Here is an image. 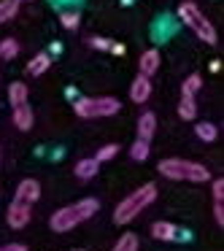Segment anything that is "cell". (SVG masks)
<instances>
[{"label": "cell", "instance_id": "6da1fadb", "mask_svg": "<svg viewBox=\"0 0 224 251\" xmlns=\"http://www.w3.org/2000/svg\"><path fill=\"white\" fill-rule=\"evenodd\" d=\"M98 211H100V202L95 200V197H84V200L71 202V205H65V208H60V211L51 213L49 227L54 229V232H68V229L78 227L81 222L92 219Z\"/></svg>", "mask_w": 224, "mask_h": 251}, {"label": "cell", "instance_id": "7a4b0ae2", "mask_svg": "<svg viewBox=\"0 0 224 251\" xmlns=\"http://www.w3.org/2000/svg\"><path fill=\"white\" fill-rule=\"evenodd\" d=\"M159 176L170 181H195V184H202V181H211V170L200 162H189V159H175L168 157L157 165Z\"/></svg>", "mask_w": 224, "mask_h": 251}, {"label": "cell", "instance_id": "3957f363", "mask_svg": "<svg viewBox=\"0 0 224 251\" xmlns=\"http://www.w3.org/2000/svg\"><path fill=\"white\" fill-rule=\"evenodd\" d=\"M178 22L186 25V27L197 35V41H202V44H208V46H216L219 44L216 27L208 22L205 14H202L200 8H197V3H192V0H184V3L178 6Z\"/></svg>", "mask_w": 224, "mask_h": 251}, {"label": "cell", "instance_id": "277c9868", "mask_svg": "<svg viewBox=\"0 0 224 251\" xmlns=\"http://www.w3.org/2000/svg\"><path fill=\"white\" fill-rule=\"evenodd\" d=\"M154 200H157V186H154V184H143L141 189H135L132 195H127L124 200L116 205L114 222L116 224H130L132 219H135L141 211H146Z\"/></svg>", "mask_w": 224, "mask_h": 251}, {"label": "cell", "instance_id": "5b68a950", "mask_svg": "<svg viewBox=\"0 0 224 251\" xmlns=\"http://www.w3.org/2000/svg\"><path fill=\"white\" fill-rule=\"evenodd\" d=\"M73 111L81 119H100V116H114L122 111V103L116 98H76Z\"/></svg>", "mask_w": 224, "mask_h": 251}, {"label": "cell", "instance_id": "8992f818", "mask_svg": "<svg viewBox=\"0 0 224 251\" xmlns=\"http://www.w3.org/2000/svg\"><path fill=\"white\" fill-rule=\"evenodd\" d=\"M30 219H33V211H30L27 202L14 200L11 205H8V211H6V222H8V227H14V229H25V227L30 224Z\"/></svg>", "mask_w": 224, "mask_h": 251}, {"label": "cell", "instance_id": "52a82bcc", "mask_svg": "<svg viewBox=\"0 0 224 251\" xmlns=\"http://www.w3.org/2000/svg\"><path fill=\"white\" fill-rule=\"evenodd\" d=\"M149 98H151V78H146V76L138 73V76L132 78V84H130V100L138 103V105H143Z\"/></svg>", "mask_w": 224, "mask_h": 251}, {"label": "cell", "instance_id": "ba28073f", "mask_svg": "<svg viewBox=\"0 0 224 251\" xmlns=\"http://www.w3.org/2000/svg\"><path fill=\"white\" fill-rule=\"evenodd\" d=\"M38 197H41V184H38V181H35V178H25V181H19V186H17V197H14V200L33 205V202H38Z\"/></svg>", "mask_w": 224, "mask_h": 251}, {"label": "cell", "instance_id": "9c48e42d", "mask_svg": "<svg viewBox=\"0 0 224 251\" xmlns=\"http://www.w3.org/2000/svg\"><path fill=\"white\" fill-rule=\"evenodd\" d=\"M159 62H162V57H159L157 49H146L141 54V60H138V71H141V76L151 78L154 73L159 71Z\"/></svg>", "mask_w": 224, "mask_h": 251}, {"label": "cell", "instance_id": "30bf717a", "mask_svg": "<svg viewBox=\"0 0 224 251\" xmlns=\"http://www.w3.org/2000/svg\"><path fill=\"white\" fill-rule=\"evenodd\" d=\"M11 119H14V127L17 130H22V132H27V130H33V108H30L27 103H22V105H14V114H11Z\"/></svg>", "mask_w": 224, "mask_h": 251}, {"label": "cell", "instance_id": "8fae6325", "mask_svg": "<svg viewBox=\"0 0 224 251\" xmlns=\"http://www.w3.org/2000/svg\"><path fill=\"white\" fill-rule=\"evenodd\" d=\"M154 132H157V116H154L151 111H143L141 119H138V138H143V141H151Z\"/></svg>", "mask_w": 224, "mask_h": 251}, {"label": "cell", "instance_id": "7c38bea8", "mask_svg": "<svg viewBox=\"0 0 224 251\" xmlns=\"http://www.w3.org/2000/svg\"><path fill=\"white\" fill-rule=\"evenodd\" d=\"M175 235H178V229H175L173 222H154L151 224V238L154 240L168 243V240H175Z\"/></svg>", "mask_w": 224, "mask_h": 251}, {"label": "cell", "instance_id": "4fadbf2b", "mask_svg": "<svg viewBox=\"0 0 224 251\" xmlns=\"http://www.w3.org/2000/svg\"><path fill=\"white\" fill-rule=\"evenodd\" d=\"M98 168H100V162L95 157H84V159H78V162H76V176L81 181H89V178L98 176Z\"/></svg>", "mask_w": 224, "mask_h": 251}, {"label": "cell", "instance_id": "5bb4252c", "mask_svg": "<svg viewBox=\"0 0 224 251\" xmlns=\"http://www.w3.org/2000/svg\"><path fill=\"white\" fill-rule=\"evenodd\" d=\"M49 68H51V54H46V51L35 54L33 60L27 62V73H30V76H41V73H46Z\"/></svg>", "mask_w": 224, "mask_h": 251}, {"label": "cell", "instance_id": "9a60e30c", "mask_svg": "<svg viewBox=\"0 0 224 251\" xmlns=\"http://www.w3.org/2000/svg\"><path fill=\"white\" fill-rule=\"evenodd\" d=\"M27 98H30V89H27V84H25V81H14L11 87H8V103H11V105L27 103Z\"/></svg>", "mask_w": 224, "mask_h": 251}, {"label": "cell", "instance_id": "2e32d148", "mask_svg": "<svg viewBox=\"0 0 224 251\" xmlns=\"http://www.w3.org/2000/svg\"><path fill=\"white\" fill-rule=\"evenodd\" d=\"M178 116L186 122H192L197 116V100L192 95H181V103H178Z\"/></svg>", "mask_w": 224, "mask_h": 251}, {"label": "cell", "instance_id": "e0dca14e", "mask_svg": "<svg viewBox=\"0 0 224 251\" xmlns=\"http://www.w3.org/2000/svg\"><path fill=\"white\" fill-rule=\"evenodd\" d=\"M19 14V0H0V25L11 22Z\"/></svg>", "mask_w": 224, "mask_h": 251}, {"label": "cell", "instance_id": "ac0fdd59", "mask_svg": "<svg viewBox=\"0 0 224 251\" xmlns=\"http://www.w3.org/2000/svg\"><path fill=\"white\" fill-rule=\"evenodd\" d=\"M195 135L200 138V141L211 143V141H216L219 130H216V125H211V122H197V127H195Z\"/></svg>", "mask_w": 224, "mask_h": 251}, {"label": "cell", "instance_id": "d6986e66", "mask_svg": "<svg viewBox=\"0 0 224 251\" xmlns=\"http://www.w3.org/2000/svg\"><path fill=\"white\" fill-rule=\"evenodd\" d=\"M19 54V41L17 38H3L0 41V60H14Z\"/></svg>", "mask_w": 224, "mask_h": 251}, {"label": "cell", "instance_id": "ffe728a7", "mask_svg": "<svg viewBox=\"0 0 224 251\" xmlns=\"http://www.w3.org/2000/svg\"><path fill=\"white\" fill-rule=\"evenodd\" d=\"M78 22H81V14H78L76 8H71V11H68V8H62V11H60V25L65 30H76Z\"/></svg>", "mask_w": 224, "mask_h": 251}, {"label": "cell", "instance_id": "44dd1931", "mask_svg": "<svg viewBox=\"0 0 224 251\" xmlns=\"http://www.w3.org/2000/svg\"><path fill=\"white\" fill-rule=\"evenodd\" d=\"M173 30H175V25H173V19H168V17H162V19H159V22H157V25H154V30H151V33H154V38H157V41H165V38H168V35H170V33H173Z\"/></svg>", "mask_w": 224, "mask_h": 251}, {"label": "cell", "instance_id": "7402d4cb", "mask_svg": "<svg viewBox=\"0 0 224 251\" xmlns=\"http://www.w3.org/2000/svg\"><path fill=\"white\" fill-rule=\"evenodd\" d=\"M149 151H151V149H149V141H143V138H138V141L130 146V157L135 159V162L149 159Z\"/></svg>", "mask_w": 224, "mask_h": 251}, {"label": "cell", "instance_id": "603a6c76", "mask_svg": "<svg viewBox=\"0 0 224 251\" xmlns=\"http://www.w3.org/2000/svg\"><path fill=\"white\" fill-rule=\"evenodd\" d=\"M200 87H202V78L197 76V73H192V76H186L184 84H181V95H192V98H195V95L200 92Z\"/></svg>", "mask_w": 224, "mask_h": 251}, {"label": "cell", "instance_id": "cb8c5ba5", "mask_svg": "<svg viewBox=\"0 0 224 251\" xmlns=\"http://www.w3.org/2000/svg\"><path fill=\"white\" fill-rule=\"evenodd\" d=\"M114 251H138V235H132V232H124L119 240H116Z\"/></svg>", "mask_w": 224, "mask_h": 251}, {"label": "cell", "instance_id": "d4e9b609", "mask_svg": "<svg viewBox=\"0 0 224 251\" xmlns=\"http://www.w3.org/2000/svg\"><path fill=\"white\" fill-rule=\"evenodd\" d=\"M116 154H119V146H116V143H105V146L95 154V159H98V162H108V159L116 157Z\"/></svg>", "mask_w": 224, "mask_h": 251}, {"label": "cell", "instance_id": "484cf974", "mask_svg": "<svg viewBox=\"0 0 224 251\" xmlns=\"http://www.w3.org/2000/svg\"><path fill=\"white\" fill-rule=\"evenodd\" d=\"M89 46L98 49V51H111V41L103 38V35H92V38H89Z\"/></svg>", "mask_w": 224, "mask_h": 251}, {"label": "cell", "instance_id": "4316f807", "mask_svg": "<svg viewBox=\"0 0 224 251\" xmlns=\"http://www.w3.org/2000/svg\"><path fill=\"white\" fill-rule=\"evenodd\" d=\"M211 192H213V200H224V178H213Z\"/></svg>", "mask_w": 224, "mask_h": 251}, {"label": "cell", "instance_id": "83f0119b", "mask_svg": "<svg viewBox=\"0 0 224 251\" xmlns=\"http://www.w3.org/2000/svg\"><path fill=\"white\" fill-rule=\"evenodd\" d=\"M213 219H216L219 227L224 224V205H222V200H213Z\"/></svg>", "mask_w": 224, "mask_h": 251}, {"label": "cell", "instance_id": "f1b7e54d", "mask_svg": "<svg viewBox=\"0 0 224 251\" xmlns=\"http://www.w3.org/2000/svg\"><path fill=\"white\" fill-rule=\"evenodd\" d=\"M0 251H27V246L25 243H6V246H0Z\"/></svg>", "mask_w": 224, "mask_h": 251}, {"label": "cell", "instance_id": "f546056e", "mask_svg": "<svg viewBox=\"0 0 224 251\" xmlns=\"http://www.w3.org/2000/svg\"><path fill=\"white\" fill-rule=\"evenodd\" d=\"M111 51H114V54H124V46H122V44H111Z\"/></svg>", "mask_w": 224, "mask_h": 251}, {"label": "cell", "instance_id": "4dcf8cb0", "mask_svg": "<svg viewBox=\"0 0 224 251\" xmlns=\"http://www.w3.org/2000/svg\"><path fill=\"white\" fill-rule=\"evenodd\" d=\"M211 71H213V73H219V71H222V62L213 60V62H211Z\"/></svg>", "mask_w": 224, "mask_h": 251}, {"label": "cell", "instance_id": "1f68e13d", "mask_svg": "<svg viewBox=\"0 0 224 251\" xmlns=\"http://www.w3.org/2000/svg\"><path fill=\"white\" fill-rule=\"evenodd\" d=\"M54 3H57V6H62V0H54Z\"/></svg>", "mask_w": 224, "mask_h": 251}, {"label": "cell", "instance_id": "d6a6232c", "mask_svg": "<svg viewBox=\"0 0 224 251\" xmlns=\"http://www.w3.org/2000/svg\"><path fill=\"white\" fill-rule=\"evenodd\" d=\"M0 157H3V151H0Z\"/></svg>", "mask_w": 224, "mask_h": 251}]
</instances>
